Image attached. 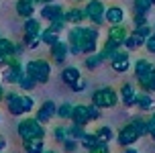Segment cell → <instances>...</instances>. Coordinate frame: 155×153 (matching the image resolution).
Wrapping results in <instances>:
<instances>
[{
	"label": "cell",
	"instance_id": "6da1fadb",
	"mask_svg": "<svg viewBox=\"0 0 155 153\" xmlns=\"http://www.w3.org/2000/svg\"><path fill=\"white\" fill-rule=\"evenodd\" d=\"M25 72L37 82V84H47L49 78H51V65L47 63L45 59H33L27 63Z\"/></svg>",
	"mask_w": 155,
	"mask_h": 153
},
{
	"label": "cell",
	"instance_id": "7a4b0ae2",
	"mask_svg": "<svg viewBox=\"0 0 155 153\" xmlns=\"http://www.w3.org/2000/svg\"><path fill=\"white\" fill-rule=\"evenodd\" d=\"M18 135L21 139H43L45 137V129L37 118H25L18 122Z\"/></svg>",
	"mask_w": 155,
	"mask_h": 153
},
{
	"label": "cell",
	"instance_id": "3957f363",
	"mask_svg": "<svg viewBox=\"0 0 155 153\" xmlns=\"http://www.w3.org/2000/svg\"><path fill=\"white\" fill-rule=\"evenodd\" d=\"M92 102L98 108H112L118 102V94L112 88H100L92 94Z\"/></svg>",
	"mask_w": 155,
	"mask_h": 153
},
{
	"label": "cell",
	"instance_id": "277c9868",
	"mask_svg": "<svg viewBox=\"0 0 155 153\" xmlns=\"http://www.w3.org/2000/svg\"><path fill=\"white\" fill-rule=\"evenodd\" d=\"M155 76V65L153 63H149L147 59H139L135 63V78H137V82H139L143 88L149 84V80Z\"/></svg>",
	"mask_w": 155,
	"mask_h": 153
},
{
	"label": "cell",
	"instance_id": "5b68a950",
	"mask_svg": "<svg viewBox=\"0 0 155 153\" xmlns=\"http://www.w3.org/2000/svg\"><path fill=\"white\" fill-rule=\"evenodd\" d=\"M86 18L88 21H92L94 25H102L104 23V12H106V8L102 4L100 0H90L88 4H86Z\"/></svg>",
	"mask_w": 155,
	"mask_h": 153
},
{
	"label": "cell",
	"instance_id": "8992f818",
	"mask_svg": "<svg viewBox=\"0 0 155 153\" xmlns=\"http://www.w3.org/2000/svg\"><path fill=\"white\" fill-rule=\"evenodd\" d=\"M86 35H88V29H84V27H74V29L70 31V47H71V53L74 55L82 53Z\"/></svg>",
	"mask_w": 155,
	"mask_h": 153
},
{
	"label": "cell",
	"instance_id": "52a82bcc",
	"mask_svg": "<svg viewBox=\"0 0 155 153\" xmlns=\"http://www.w3.org/2000/svg\"><path fill=\"white\" fill-rule=\"evenodd\" d=\"M25 74V69H23V65H21V61L16 59H8V63H6V69H4V80L6 82H10V84H18V80H21V76Z\"/></svg>",
	"mask_w": 155,
	"mask_h": 153
},
{
	"label": "cell",
	"instance_id": "ba28073f",
	"mask_svg": "<svg viewBox=\"0 0 155 153\" xmlns=\"http://www.w3.org/2000/svg\"><path fill=\"white\" fill-rule=\"evenodd\" d=\"M41 18H45L49 23H53V21H65V12H63V8L59 4H45V6L41 8Z\"/></svg>",
	"mask_w": 155,
	"mask_h": 153
},
{
	"label": "cell",
	"instance_id": "9c48e42d",
	"mask_svg": "<svg viewBox=\"0 0 155 153\" xmlns=\"http://www.w3.org/2000/svg\"><path fill=\"white\" fill-rule=\"evenodd\" d=\"M4 98H6V106H8V112L15 116H21L25 115L23 110V96H18L15 92H10V94H4Z\"/></svg>",
	"mask_w": 155,
	"mask_h": 153
},
{
	"label": "cell",
	"instance_id": "30bf717a",
	"mask_svg": "<svg viewBox=\"0 0 155 153\" xmlns=\"http://www.w3.org/2000/svg\"><path fill=\"white\" fill-rule=\"evenodd\" d=\"M137 139H139V133L135 131V127H133V125L123 127V129H120V133H118V143H120L123 147H131Z\"/></svg>",
	"mask_w": 155,
	"mask_h": 153
},
{
	"label": "cell",
	"instance_id": "8fae6325",
	"mask_svg": "<svg viewBox=\"0 0 155 153\" xmlns=\"http://www.w3.org/2000/svg\"><path fill=\"white\" fill-rule=\"evenodd\" d=\"M110 65H112V69H114V72H118V74L127 72V69L131 68V59H129V53H124V51H116L114 57L110 59Z\"/></svg>",
	"mask_w": 155,
	"mask_h": 153
},
{
	"label": "cell",
	"instance_id": "7c38bea8",
	"mask_svg": "<svg viewBox=\"0 0 155 153\" xmlns=\"http://www.w3.org/2000/svg\"><path fill=\"white\" fill-rule=\"evenodd\" d=\"M57 112V106H55V102H51V100H47L43 106L39 108L37 112V121L43 125V122H49L51 118H53V115Z\"/></svg>",
	"mask_w": 155,
	"mask_h": 153
},
{
	"label": "cell",
	"instance_id": "4fadbf2b",
	"mask_svg": "<svg viewBox=\"0 0 155 153\" xmlns=\"http://www.w3.org/2000/svg\"><path fill=\"white\" fill-rule=\"evenodd\" d=\"M104 21L108 25H120L124 21V10L123 8H118V6H110V8H106V12H104Z\"/></svg>",
	"mask_w": 155,
	"mask_h": 153
},
{
	"label": "cell",
	"instance_id": "5bb4252c",
	"mask_svg": "<svg viewBox=\"0 0 155 153\" xmlns=\"http://www.w3.org/2000/svg\"><path fill=\"white\" fill-rule=\"evenodd\" d=\"M71 121H74V125H88L90 122V115H88V106H84V104H78V106H74V110H71Z\"/></svg>",
	"mask_w": 155,
	"mask_h": 153
},
{
	"label": "cell",
	"instance_id": "9a60e30c",
	"mask_svg": "<svg viewBox=\"0 0 155 153\" xmlns=\"http://www.w3.org/2000/svg\"><path fill=\"white\" fill-rule=\"evenodd\" d=\"M120 96H123V104L127 108L133 106V104H137V94H135V88H133V84H129V82H124V84L120 86Z\"/></svg>",
	"mask_w": 155,
	"mask_h": 153
},
{
	"label": "cell",
	"instance_id": "2e32d148",
	"mask_svg": "<svg viewBox=\"0 0 155 153\" xmlns=\"http://www.w3.org/2000/svg\"><path fill=\"white\" fill-rule=\"evenodd\" d=\"M96 43H98V31L96 29H88L84 47H82V53H96Z\"/></svg>",
	"mask_w": 155,
	"mask_h": 153
},
{
	"label": "cell",
	"instance_id": "e0dca14e",
	"mask_svg": "<svg viewBox=\"0 0 155 153\" xmlns=\"http://www.w3.org/2000/svg\"><path fill=\"white\" fill-rule=\"evenodd\" d=\"M51 57H53V61H57V63H63L65 57H68V45L61 43V41L53 43V45H51Z\"/></svg>",
	"mask_w": 155,
	"mask_h": 153
},
{
	"label": "cell",
	"instance_id": "ac0fdd59",
	"mask_svg": "<svg viewBox=\"0 0 155 153\" xmlns=\"http://www.w3.org/2000/svg\"><path fill=\"white\" fill-rule=\"evenodd\" d=\"M23 147H25V151H27V153H43V151H45V143H43V139H25Z\"/></svg>",
	"mask_w": 155,
	"mask_h": 153
},
{
	"label": "cell",
	"instance_id": "d6986e66",
	"mask_svg": "<svg viewBox=\"0 0 155 153\" xmlns=\"http://www.w3.org/2000/svg\"><path fill=\"white\" fill-rule=\"evenodd\" d=\"M35 12V4H31L29 0H18L16 2V15L23 16V18H31Z\"/></svg>",
	"mask_w": 155,
	"mask_h": 153
},
{
	"label": "cell",
	"instance_id": "ffe728a7",
	"mask_svg": "<svg viewBox=\"0 0 155 153\" xmlns=\"http://www.w3.org/2000/svg\"><path fill=\"white\" fill-rule=\"evenodd\" d=\"M78 80H80V69H78V68H65L61 72V82H63V84L74 86Z\"/></svg>",
	"mask_w": 155,
	"mask_h": 153
},
{
	"label": "cell",
	"instance_id": "44dd1931",
	"mask_svg": "<svg viewBox=\"0 0 155 153\" xmlns=\"http://www.w3.org/2000/svg\"><path fill=\"white\" fill-rule=\"evenodd\" d=\"M108 37H110V39H114V41H118V43H123V45H124V39L129 37V31L124 29L123 25H114V27H110V31H108Z\"/></svg>",
	"mask_w": 155,
	"mask_h": 153
},
{
	"label": "cell",
	"instance_id": "7402d4cb",
	"mask_svg": "<svg viewBox=\"0 0 155 153\" xmlns=\"http://www.w3.org/2000/svg\"><path fill=\"white\" fill-rule=\"evenodd\" d=\"M86 18V12L82 8H71L65 12V23H74V25H80L82 21Z\"/></svg>",
	"mask_w": 155,
	"mask_h": 153
},
{
	"label": "cell",
	"instance_id": "603a6c76",
	"mask_svg": "<svg viewBox=\"0 0 155 153\" xmlns=\"http://www.w3.org/2000/svg\"><path fill=\"white\" fill-rule=\"evenodd\" d=\"M131 125L135 127V131L139 133V137L143 135H149V127H147V118H141V116H135L131 121Z\"/></svg>",
	"mask_w": 155,
	"mask_h": 153
},
{
	"label": "cell",
	"instance_id": "cb8c5ba5",
	"mask_svg": "<svg viewBox=\"0 0 155 153\" xmlns=\"http://www.w3.org/2000/svg\"><path fill=\"white\" fill-rule=\"evenodd\" d=\"M25 33H27V35H41V23H39V21H35V18H27V21H25Z\"/></svg>",
	"mask_w": 155,
	"mask_h": 153
},
{
	"label": "cell",
	"instance_id": "d4e9b609",
	"mask_svg": "<svg viewBox=\"0 0 155 153\" xmlns=\"http://www.w3.org/2000/svg\"><path fill=\"white\" fill-rule=\"evenodd\" d=\"M145 41H147V39L139 37V35H137V33L133 31L131 35H129V37L124 39V45H127V49H137V47H141L143 43H145Z\"/></svg>",
	"mask_w": 155,
	"mask_h": 153
},
{
	"label": "cell",
	"instance_id": "484cf974",
	"mask_svg": "<svg viewBox=\"0 0 155 153\" xmlns=\"http://www.w3.org/2000/svg\"><path fill=\"white\" fill-rule=\"evenodd\" d=\"M0 53H6V55H15L16 57V45L10 41V39L0 37Z\"/></svg>",
	"mask_w": 155,
	"mask_h": 153
},
{
	"label": "cell",
	"instance_id": "4316f807",
	"mask_svg": "<svg viewBox=\"0 0 155 153\" xmlns=\"http://www.w3.org/2000/svg\"><path fill=\"white\" fill-rule=\"evenodd\" d=\"M41 41L43 43H47V45H53V43H57L59 41V33H55V31H51V29H45V31H41Z\"/></svg>",
	"mask_w": 155,
	"mask_h": 153
},
{
	"label": "cell",
	"instance_id": "83f0119b",
	"mask_svg": "<svg viewBox=\"0 0 155 153\" xmlns=\"http://www.w3.org/2000/svg\"><path fill=\"white\" fill-rule=\"evenodd\" d=\"M137 106L141 108V110H149V108L153 106V98L149 96V94H137Z\"/></svg>",
	"mask_w": 155,
	"mask_h": 153
},
{
	"label": "cell",
	"instance_id": "f1b7e54d",
	"mask_svg": "<svg viewBox=\"0 0 155 153\" xmlns=\"http://www.w3.org/2000/svg\"><path fill=\"white\" fill-rule=\"evenodd\" d=\"M96 137H98V141H100V143H108V141H112L114 133H112V129H110V127H100V129L96 131Z\"/></svg>",
	"mask_w": 155,
	"mask_h": 153
},
{
	"label": "cell",
	"instance_id": "f546056e",
	"mask_svg": "<svg viewBox=\"0 0 155 153\" xmlns=\"http://www.w3.org/2000/svg\"><path fill=\"white\" fill-rule=\"evenodd\" d=\"M68 135H70V139H76V141H82L86 135V131L82 125H74V127H70L68 129Z\"/></svg>",
	"mask_w": 155,
	"mask_h": 153
},
{
	"label": "cell",
	"instance_id": "4dcf8cb0",
	"mask_svg": "<svg viewBox=\"0 0 155 153\" xmlns=\"http://www.w3.org/2000/svg\"><path fill=\"white\" fill-rule=\"evenodd\" d=\"M18 86H21L23 90H33V88L37 86V82H35V80H33V78L29 76L27 72H25L23 76H21V80H18Z\"/></svg>",
	"mask_w": 155,
	"mask_h": 153
},
{
	"label": "cell",
	"instance_id": "1f68e13d",
	"mask_svg": "<svg viewBox=\"0 0 155 153\" xmlns=\"http://www.w3.org/2000/svg\"><path fill=\"white\" fill-rule=\"evenodd\" d=\"M151 6H153L151 0H135V12L137 15H147Z\"/></svg>",
	"mask_w": 155,
	"mask_h": 153
},
{
	"label": "cell",
	"instance_id": "d6a6232c",
	"mask_svg": "<svg viewBox=\"0 0 155 153\" xmlns=\"http://www.w3.org/2000/svg\"><path fill=\"white\" fill-rule=\"evenodd\" d=\"M98 143H100V141H98V137H96V133H86L84 139H82V145H84L88 151H90L94 145H98Z\"/></svg>",
	"mask_w": 155,
	"mask_h": 153
},
{
	"label": "cell",
	"instance_id": "836d02e7",
	"mask_svg": "<svg viewBox=\"0 0 155 153\" xmlns=\"http://www.w3.org/2000/svg\"><path fill=\"white\" fill-rule=\"evenodd\" d=\"M71 110H74V106H71L70 102H61V106L57 108L55 115L59 116V118H71Z\"/></svg>",
	"mask_w": 155,
	"mask_h": 153
},
{
	"label": "cell",
	"instance_id": "e575fe53",
	"mask_svg": "<svg viewBox=\"0 0 155 153\" xmlns=\"http://www.w3.org/2000/svg\"><path fill=\"white\" fill-rule=\"evenodd\" d=\"M102 63V57H100V53H94V55H90L88 59H86V68L88 69H96L98 65Z\"/></svg>",
	"mask_w": 155,
	"mask_h": 153
},
{
	"label": "cell",
	"instance_id": "d590c367",
	"mask_svg": "<svg viewBox=\"0 0 155 153\" xmlns=\"http://www.w3.org/2000/svg\"><path fill=\"white\" fill-rule=\"evenodd\" d=\"M53 137H55V141L63 143V141H65V139L70 137V135H68V129H63V127H57V129L53 131Z\"/></svg>",
	"mask_w": 155,
	"mask_h": 153
},
{
	"label": "cell",
	"instance_id": "8d00e7d4",
	"mask_svg": "<svg viewBox=\"0 0 155 153\" xmlns=\"http://www.w3.org/2000/svg\"><path fill=\"white\" fill-rule=\"evenodd\" d=\"M135 33H137L139 37L147 39V37H151V27H149V25H141V27H137V29H135Z\"/></svg>",
	"mask_w": 155,
	"mask_h": 153
},
{
	"label": "cell",
	"instance_id": "74e56055",
	"mask_svg": "<svg viewBox=\"0 0 155 153\" xmlns=\"http://www.w3.org/2000/svg\"><path fill=\"white\" fill-rule=\"evenodd\" d=\"M33 106H35V100H33L31 96H23V110L25 112H31Z\"/></svg>",
	"mask_w": 155,
	"mask_h": 153
},
{
	"label": "cell",
	"instance_id": "f35d334b",
	"mask_svg": "<svg viewBox=\"0 0 155 153\" xmlns=\"http://www.w3.org/2000/svg\"><path fill=\"white\" fill-rule=\"evenodd\" d=\"M90 153H110L108 151V143H98L90 149Z\"/></svg>",
	"mask_w": 155,
	"mask_h": 153
},
{
	"label": "cell",
	"instance_id": "ab89813d",
	"mask_svg": "<svg viewBox=\"0 0 155 153\" xmlns=\"http://www.w3.org/2000/svg\"><path fill=\"white\" fill-rule=\"evenodd\" d=\"M39 41H41V37L37 39V35H27V33H25V43H27L29 47H37Z\"/></svg>",
	"mask_w": 155,
	"mask_h": 153
},
{
	"label": "cell",
	"instance_id": "60d3db41",
	"mask_svg": "<svg viewBox=\"0 0 155 153\" xmlns=\"http://www.w3.org/2000/svg\"><path fill=\"white\" fill-rule=\"evenodd\" d=\"M88 115H90V121H96V118H100V108L98 106H88Z\"/></svg>",
	"mask_w": 155,
	"mask_h": 153
},
{
	"label": "cell",
	"instance_id": "b9f144b4",
	"mask_svg": "<svg viewBox=\"0 0 155 153\" xmlns=\"http://www.w3.org/2000/svg\"><path fill=\"white\" fill-rule=\"evenodd\" d=\"M63 147H65V151H74V149H76V147H78V141H76V139H70V137H68V139H65V141H63Z\"/></svg>",
	"mask_w": 155,
	"mask_h": 153
},
{
	"label": "cell",
	"instance_id": "7bdbcfd3",
	"mask_svg": "<svg viewBox=\"0 0 155 153\" xmlns=\"http://www.w3.org/2000/svg\"><path fill=\"white\" fill-rule=\"evenodd\" d=\"M63 25H65V21H53V23H49V29L55 31V33H59V31L63 29Z\"/></svg>",
	"mask_w": 155,
	"mask_h": 153
},
{
	"label": "cell",
	"instance_id": "ee69618b",
	"mask_svg": "<svg viewBox=\"0 0 155 153\" xmlns=\"http://www.w3.org/2000/svg\"><path fill=\"white\" fill-rule=\"evenodd\" d=\"M145 45H147V49L151 51V53H155V35L147 37V41H145Z\"/></svg>",
	"mask_w": 155,
	"mask_h": 153
},
{
	"label": "cell",
	"instance_id": "f6af8a7d",
	"mask_svg": "<svg viewBox=\"0 0 155 153\" xmlns=\"http://www.w3.org/2000/svg\"><path fill=\"white\" fill-rule=\"evenodd\" d=\"M84 88H86V82H84V80H82V78H80V80H78V82H76V84L71 86V90H74V92H82V90H84Z\"/></svg>",
	"mask_w": 155,
	"mask_h": 153
},
{
	"label": "cell",
	"instance_id": "bcb514c9",
	"mask_svg": "<svg viewBox=\"0 0 155 153\" xmlns=\"http://www.w3.org/2000/svg\"><path fill=\"white\" fill-rule=\"evenodd\" d=\"M135 25H137V27H141V25H147V18H145V15H137V16H135Z\"/></svg>",
	"mask_w": 155,
	"mask_h": 153
},
{
	"label": "cell",
	"instance_id": "7dc6e473",
	"mask_svg": "<svg viewBox=\"0 0 155 153\" xmlns=\"http://www.w3.org/2000/svg\"><path fill=\"white\" fill-rule=\"evenodd\" d=\"M143 90H147V92H155V76L151 78V80H149V84L145 86V88H143Z\"/></svg>",
	"mask_w": 155,
	"mask_h": 153
},
{
	"label": "cell",
	"instance_id": "c3c4849f",
	"mask_svg": "<svg viewBox=\"0 0 155 153\" xmlns=\"http://www.w3.org/2000/svg\"><path fill=\"white\" fill-rule=\"evenodd\" d=\"M12 55H6V53H0V65H6L8 59H10Z\"/></svg>",
	"mask_w": 155,
	"mask_h": 153
},
{
	"label": "cell",
	"instance_id": "681fc988",
	"mask_svg": "<svg viewBox=\"0 0 155 153\" xmlns=\"http://www.w3.org/2000/svg\"><path fill=\"white\" fill-rule=\"evenodd\" d=\"M147 127H149V133H151V131H155V115L151 116V118H147Z\"/></svg>",
	"mask_w": 155,
	"mask_h": 153
},
{
	"label": "cell",
	"instance_id": "f907efd6",
	"mask_svg": "<svg viewBox=\"0 0 155 153\" xmlns=\"http://www.w3.org/2000/svg\"><path fill=\"white\" fill-rule=\"evenodd\" d=\"M124 153H139L137 149H133V147H124Z\"/></svg>",
	"mask_w": 155,
	"mask_h": 153
},
{
	"label": "cell",
	"instance_id": "816d5d0a",
	"mask_svg": "<svg viewBox=\"0 0 155 153\" xmlns=\"http://www.w3.org/2000/svg\"><path fill=\"white\" fill-rule=\"evenodd\" d=\"M4 147H6V141H4V139L0 137V151H2V149H4Z\"/></svg>",
	"mask_w": 155,
	"mask_h": 153
},
{
	"label": "cell",
	"instance_id": "f5cc1de1",
	"mask_svg": "<svg viewBox=\"0 0 155 153\" xmlns=\"http://www.w3.org/2000/svg\"><path fill=\"white\" fill-rule=\"evenodd\" d=\"M39 2H41V4H51L53 0H39Z\"/></svg>",
	"mask_w": 155,
	"mask_h": 153
},
{
	"label": "cell",
	"instance_id": "db71d44e",
	"mask_svg": "<svg viewBox=\"0 0 155 153\" xmlns=\"http://www.w3.org/2000/svg\"><path fill=\"white\" fill-rule=\"evenodd\" d=\"M4 98V88H2V86H0V100Z\"/></svg>",
	"mask_w": 155,
	"mask_h": 153
},
{
	"label": "cell",
	"instance_id": "11a10c76",
	"mask_svg": "<svg viewBox=\"0 0 155 153\" xmlns=\"http://www.w3.org/2000/svg\"><path fill=\"white\" fill-rule=\"evenodd\" d=\"M149 135H151V139H153V141H155V131H151V133H149Z\"/></svg>",
	"mask_w": 155,
	"mask_h": 153
},
{
	"label": "cell",
	"instance_id": "9f6ffc18",
	"mask_svg": "<svg viewBox=\"0 0 155 153\" xmlns=\"http://www.w3.org/2000/svg\"><path fill=\"white\" fill-rule=\"evenodd\" d=\"M45 153H55V151H45Z\"/></svg>",
	"mask_w": 155,
	"mask_h": 153
},
{
	"label": "cell",
	"instance_id": "6f0895ef",
	"mask_svg": "<svg viewBox=\"0 0 155 153\" xmlns=\"http://www.w3.org/2000/svg\"><path fill=\"white\" fill-rule=\"evenodd\" d=\"M151 4H155V0H151Z\"/></svg>",
	"mask_w": 155,
	"mask_h": 153
},
{
	"label": "cell",
	"instance_id": "680465c9",
	"mask_svg": "<svg viewBox=\"0 0 155 153\" xmlns=\"http://www.w3.org/2000/svg\"><path fill=\"white\" fill-rule=\"evenodd\" d=\"M76 2H80V0H76Z\"/></svg>",
	"mask_w": 155,
	"mask_h": 153
},
{
	"label": "cell",
	"instance_id": "91938a15",
	"mask_svg": "<svg viewBox=\"0 0 155 153\" xmlns=\"http://www.w3.org/2000/svg\"><path fill=\"white\" fill-rule=\"evenodd\" d=\"M153 31H155V29H153Z\"/></svg>",
	"mask_w": 155,
	"mask_h": 153
}]
</instances>
